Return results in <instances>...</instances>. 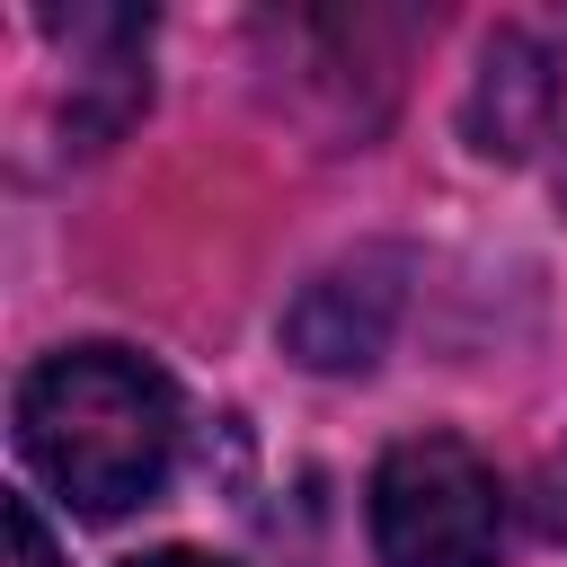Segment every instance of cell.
<instances>
[{"label": "cell", "mask_w": 567, "mask_h": 567, "mask_svg": "<svg viewBox=\"0 0 567 567\" xmlns=\"http://www.w3.org/2000/svg\"><path fill=\"white\" fill-rule=\"evenodd\" d=\"M124 567H230V558H204V549H151V558H124Z\"/></svg>", "instance_id": "52a82bcc"}, {"label": "cell", "mask_w": 567, "mask_h": 567, "mask_svg": "<svg viewBox=\"0 0 567 567\" xmlns=\"http://www.w3.org/2000/svg\"><path fill=\"white\" fill-rule=\"evenodd\" d=\"M390 319H399V257H354L301 284V301L284 310V346L310 372H363L390 346Z\"/></svg>", "instance_id": "3957f363"}, {"label": "cell", "mask_w": 567, "mask_h": 567, "mask_svg": "<svg viewBox=\"0 0 567 567\" xmlns=\"http://www.w3.org/2000/svg\"><path fill=\"white\" fill-rule=\"evenodd\" d=\"M532 523H540L549 540H567V443L549 452V470H540V487H532Z\"/></svg>", "instance_id": "5b68a950"}, {"label": "cell", "mask_w": 567, "mask_h": 567, "mask_svg": "<svg viewBox=\"0 0 567 567\" xmlns=\"http://www.w3.org/2000/svg\"><path fill=\"white\" fill-rule=\"evenodd\" d=\"M549 115H558V71H549V53H540L532 35H496V44L478 53V80H470V106H461L470 151L523 159L532 142H549Z\"/></svg>", "instance_id": "277c9868"}, {"label": "cell", "mask_w": 567, "mask_h": 567, "mask_svg": "<svg viewBox=\"0 0 567 567\" xmlns=\"http://www.w3.org/2000/svg\"><path fill=\"white\" fill-rule=\"evenodd\" d=\"M9 567H53V540H44L27 496H9Z\"/></svg>", "instance_id": "8992f818"}, {"label": "cell", "mask_w": 567, "mask_h": 567, "mask_svg": "<svg viewBox=\"0 0 567 567\" xmlns=\"http://www.w3.org/2000/svg\"><path fill=\"white\" fill-rule=\"evenodd\" d=\"M18 443L80 514L106 523V514H133L159 496V478L177 461V399L142 354L71 346L18 381Z\"/></svg>", "instance_id": "6da1fadb"}, {"label": "cell", "mask_w": 567, "mask_h": 567, "mask_svg": "<svg viewBox=\"0 0 567 567\" xmlns=\"http://www.w3.org/2000/svg\"><path fill=\"white\" fill-rule=\"evenodd\" d=\"M558 204H567V151H558Z\"/></svg>", "instance_id": "ba28073f"}, {"label": "cell", "mask_w": 567, "mask_h": 567, "mask_svg": "<svg viewBox=\"0 0 567 567\" xmlns=\"http://www.w3.org/2000/svg\"><path fill=\"white\" fill-rule=\"evenodd\" d=\"M505 487L452 434H408L372 470V549L381 567H496Z\"/></svg>", "instance_id": "7a4b0ae2"}]
</instances>
